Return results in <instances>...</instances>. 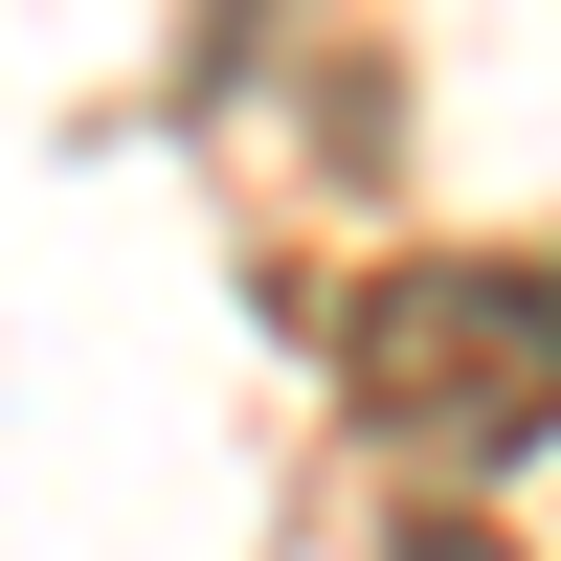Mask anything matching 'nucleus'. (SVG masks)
Segmentation results:
<instances>
[{"label":"nucleus","instance_id":"nucleus-1","mask_svg":"<svg viewBox=\"0 0 561 561\" xmlns=\"http://www.w3.org/2000/svg\"><path fill=\"white\" fill-rule=\"evenodd\" d=\"M337 382L382 449H427V472H517L561 427V248H427L382 270V293L337 314Z\"/></svg>","mask_w":561,"mask_h":561},{"label":"nucleus","instance_id":"nucleus-2","mask_svg":"<svg viewBox=\"0 0 561 561\" xmlns=\"http://www.w3.org/2000/svg\"><path fill=\"white\" fill-rule=\"evenodd\" d=\"M404 561H517V539H472V517H427V539H404Z\"/></svg>","mask_w":561,"mask_h":561}]
</instances>
